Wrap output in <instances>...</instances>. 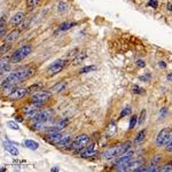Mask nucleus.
Here are the masks:
<instances>
[{
	"mask_svg": "<svg viewBox=\"0 0 172 172\" xmlns=\"http://www.w3.org/2000/svg\"><path fill=\"white\" fill-rule=\"evenodd\" d=\"M33 74H34V69L32 67H25V68L18 69L16 71H13L11 74H9L6 77V79L2 80L1 87L18 84V83H21L23 80L30 78Z\"/></svg>",
	"mask_w": 172,
	"mask_h": 172,
	"instance_id": "nucleus-1",
	"label": "nucleus"
},
{
	"mask_svg": "<svg viewBox=\"0 0 172 172\" xmlns=\"http://www.w3.org/2000/svg\"><path fill=\"white\" fill-rule=\"evenodd\" d=\"M130 147H131V142H124L119 145V146H115V147L107 149L103 153V156L107 160H111V158H115V157H118L120 155L125 154L126 151L130 149Z\"/></svg>",
	"mask_w": 172,
	"mask_h": 172,
	"instance_id": "nucleus-2",
	"label": "nucleus"
},
{
	"mask_svg": "<svg viewBox=\"0 0 172 172\" xmlns=\"http://www.w3.org/2000/svg\"><path fill=\"white\" fill-rule=\"evenodd\" d=\"M32 52V47L30 45H24L22 47H20L18 49L14 52L11 55V63H18L22 60H24L25 57L30 55V53Z\"/></svg>",
	"mask_w": 172,
	"mask_h": 172,
	"instance_id": "nucleus-3",
	"label": "nucleus"
},
{
	"mask_svg": "<svg viewBox=\"0 0 172 172\" xmlns=\"http://www.w3.org/2000/svg\"><path fill=\"white\" fill-rule=\"evenodd\" d=\"M52 97V93L49 91H38L36 92L32 97H31V103L36 104L37 107H40L43 106L44 103H46Z\"/></svg>",
	"mask_w": 172,
	"mask_h": 172,
	"instance_id": "nucleus-4",
	"label": "nucleus"
},
{
	"mask_svg": "<svg viewBox=\"0 0 172 172\" xmlns=\"http://www.w3.org/2000/svg\"><path fill=\"white\" fill-rule=\"evenodd\" d=\"M88 142H90L88 135H86V134H80V135H78L77 138H75V140L72 141V145H71V148L70 149L80 153V150L83 148H85Z\"/></svg>",
	"mask_w": 172,
	"mask_h": 172,
	"instance_id": "nucleus-5",
	"label": "nucleus"
},
{
	"mask_svg": "<svg viewBox=\"0 0 172 172\" xmlns=\"http://www.w3.org/2000/svg\"><path fill=\"white\" fill-rule=\"evenodd\" d=\"M171 134H172V130L170 127H165V129L161 130L160 133L156 137V145L158 147L165 146L166 143L169 142V140L171 139Z\"/></svg>",
	"mask_w": 172,
	"mask_h": 172,
	"instance_id": "nucleus-6",
	"label": "nucleus"
},
{
	"mask_svg": "<svg viewBox=\"0 0 172 172\" xmlns=\"http://www.w3.org/2000/svg\"><path fill=\"white\" fill-rule=\"evenodd\" d=\"M67 63H68L67 60H56V61H54V62L47 68L46 72H47L48 76H54V75L59 74L60 71H62V69L65 67Z\"/></svg>",
	"mask_w": 172,
	"mask_h": 172,
	"instance_id": "nucleus-7",
	"label": "nucleus"
},
{
	"mask_svg": "<svg viewBox=\"0 0 172 172\" xmlns=\"http://www.w3.org/2000/svg\"><path fill=\"white\" fill-rule=\"evenodd\" d=\"M54 117V111L52 109H44V110H39V113L36 115L33 122H41V123H47L49 120L53 119Z\"/></svg>",
	"mask_w": 172,
	"mask_h": 172,
	"instance_id": "nucleus-8",
	"label": "nucleus"
},
{
	"mask_svg": "<svg viewBox=\"0 0 172 172\" xmlns=\"http://www.w3.org/2000/svg\"><path fill=\"white\" fill-rule=\"evenodd\" d=\"M133 155H134V153H133L132 150H130V151H127V153H125V154L118 156V158H117L116 162H115V165L117 166V167H120V169H122V167H124V166H125L130 161H132Z\"/></svg>",
	"mask_w": 172,
	"mask_h": 172,
	"instance_id": "nucleus-9",
	"label": "nucleus"
},
{
	"mask_svg": "<svg viewBox=\"0 0 172 172\" xmlns=\"http://www.w3.org/2000/svg\"><path fill=\"white\" fill-rule=\"evenodd\" d=\"M27 94H29V87H23V88H16L13 93L8 95V97L13 101H16V100L23 99Z\"/></svg>",
	"mask_w": 172,
	"mask_h": 172,
	"instance_id": "nucleus-10",
	"label": "nucleus"
},
{
	"mask_svg": "<svg viewBox=\"0 0 172 172\" xmlns=\"http://www.w3.org/2000/svg\"><path fill=\"white\" fill-rule=\"evenodd\" d=\"M38 108H39V107H37L36 104L31 103L30 106H27V107L23 108V114L25 115L27 117H29L30 119H33L34 117H36V115L39 113Z\"/></svg>",
	"mask_w": 172,
	"mask_h": 172,
	"instance_id": "nucleus-11",
	"label": "nucleus"
},
{
	"mask_svg": "<svg viewBox=\"0 0 172 172\" xmlns=\"http://www.w3.org/2000/svg\"><path fill=\"white\" fill-rule=\"evenodd\" d=\"M11 57L8 59V57H5L2 56L1 57V62H0V74L2 75H6L7 72H9V70H11Z\"/></svg>",
	"mask_w": 172,
	"mask_h": 172,
	"instance_id": "nucleus-12",
	"label": "nucleus"
},
{
	"mask_svg": "<svg viewBox=\"0 0 172 172\" xmlns=\"http://www.w3.org/2000/svg\"><path fill=\"white\" fill-rule=\"evenodd\" d=\"M95 154H97V143H92L90 147L81 149V155L80 156L83 158H87V157H91V156Z\"/></svg>",
	"mask_w": 172,
	"mask_h": 172,
	"instance_id": "nucleus-13",
	"label": "nucleus"
},
{
	"mask_svg": "<svg viewBox=\"0 0 172 172\" xmlns=\"http://www.w3.org/2000/svg\"><path fill=\"white\" fill-rule=\"evenodd\" d=\"M71 145H72L71 138L69 137V135H65V137L62 138V140L57 143L56 146L61 149H70L71 148Z\"/></svg>",
	"mask_w": 172,
	"mask_h": 172,
	"instance_id": "nucleus-14",
	"label": "nucleus"
},
{
	"mask_svg": "<svg viewBox=\"0 0 172 172\" xmlns=\"http://www.w3.org/2000/svg\"><path fill=\"white\" fill-rule=\"evenodd\" d=\"M62 134L60 133H53V134H47L46 135V140L47 142H49L51 145H57L62 140Z\"/></svg>",
	"mask_w": 172,
	"mask_h": 172,
	"instance_id": "nucleus-15",
	"label": "nucleus"
},
{
	"mask_svg": "<svg viewBox=\"0 0 172 172\" xmlns=\"http://www.w3.org/2000/svg\"><path fill=\"white\" fill-rule=\"evenodd\" d=\"M24 18H25V15H24L23 13H16V14L11 18V27H17V25H20V24L24 21Z\"/></svg>",
	"mask_w": 172,
	"mask_h": 172,
	"instance_id": "nucleus-16",
	"label": "nucleus"
},
{
	"mask_svg": "<svg viewBox=\"0 0 172 172\" xmlns=\"http://www.w3.org/2000/svg\"><path fill=\"white\" fill-rule=\"evenodd\" d=\"M20 30L18 29H14V30H11L9 33L7 34L5 37V40H6V43H13V41H15V40L18 38V36H20Z\"/></svg>",
	"mask_w": 172,
	"mask_h": 172,
	"instance_id": "nucleus-17",
	"label": "nucleus"
},
{
	"mask_svg": "<svg viewBox=\"0 0 172 172\" xmlns=\"http://www.w3.org/2000/svg\"><path fill=\"white\" fill-rule=\"evenodd\" d=\"M4 147L5 149L8 151V153H11L13 156H17L18 155V149L16 148V146L14 145V143L9 142V141H4Z\"/></svg>",
	"mask_w": 172,
	"mask_h": 172,
	"instance_id": "nucleus-18",
	"label": "nucleus"
},
{
	"mask_svg": "<svg viewBox=\"0 0 172 172\" xmlns=\"http://www.w3.org/2000/svg\"><path fill=\"white\" fill-rule=\"evenodd\" d=\"M23 145H24L27 148L31 149V150H37V149L39 148V143L37 142V141H34V140H30V139L24 140Z\"/></svg>",
	"mask_w": 172,
	"mask_h": 172,
	"instance_id": "nucleus-19",
	"label": "nucleus"
},
{
	"mask_svg": "<svg viewBox=\"0 0 172 172\" xmlns=\"http://www.w3.org/2000/svg\"><path fill=\"white\" fill-rule=\"evenodd\" d=\"M75 25H76L75 22H63L62 24L59 25V30L60 31H67V30L71 29L72 27H75Z\"/></svg>",
	"mask_w": 172,
	"mask_h": 172,
	"instance_id": "nucleus-20",
	"label": "nucleus"
},
{
	"mask_svg": "<svg viewBox=\"0 0 172 172\" xmlns=\"http://www.w3.org/2000/svg\"><path fill=\"white\" fill-rule=\"evenodd\" d=\"M67 11H68V5H67V2L60 1V2L57 4V13H59V14H63V13H65Z\"/></svg>",
	"mask_w": 172,
	"mask_h": 172,
	"instance_id": "nucleus-21",
	"label": "nucleus"
},
{
	"mask_svg": "<svg viewBox=\"0 0 172 172\" xmlns=\"http://www.w3.org/2000/svg\"><path fill=\"white\" fill-rule=\"evenodd\" d=\"M161 162H162V155L157 154V155H155L154 157L150 160V163H149V165L158 166V165H160Z\"/></svg>",
	"mask_w": 172,
	"mask_h": 172,
	"instance_id": "nucleus-22",
	"label": "nucleus"
},
{
	"mask_svg": "<svg viewBox=\"0 0 172 172\" xmlns=\"http://www.w3.org/2000/svg\"><path fill=\"white\" fill-rule=\"evenodd\" d=\"M117 132V125H116V122H111L110 123V125L108 127V137H111V135H114L115 133Z\"/></svg>",
	"mask_w": 172,
	"mask_h": 172,
	"instance_id": "nucleus-23",
	"label": "nucleus"
},
{
	"mask_svg": "<svg viewBox=\"0 0 172 172\" xmlns=\"http://www.w3.org/2000/svg\"><path fill=\"white\" fill-rule=\"evenodd\" d=\"M32 131H39V130H43L44 129V123L41 122H33V124L30 126Z\"/></svg>",
	"mask_w": 172,
	"mask_h": 172,
	"instance_id": "nucleus-24",
	"label": "nucleus"
},
{
	"mask_svg": "<svg viewBox=\"0 0 172 172\" xmlns=\"http://www.w3.org/2000/svg\"><path fill=\"white\" fill-rule=\"evenodd\" d=\"M0 30H1V37L5 38V30H6V18L5 16L2 15L1 16V21H0Z\"/></svg>",
	"mask_w": 172,
	"mask_h": 172,
	"instance_id": "nucleus-25",
	"label": "nucleus"
},
{
	"mask_svg": "<svg viewBox=\"0 0 172 172\" xmlns=\"http://www.w3.org/2000/svg\"><path fill=\"white\" fill-rule=\"evenodd\" d=\"M65 87V83L64 81H61V83H57L55 86L52 87V92H61Z\"/></svg>",
	"mask_w": 172,
	"mask_h": 172,
	"instance_id": "nucleus-26",
	"label": "nucleus"
},
{
	"mask_svg": "<svg viewBox=\"0 0 172 172\" xmlns=\"http://www.w3.org/2000/svg\"><path fill=\"white\" fill-rule=\"evenodd\" d=\"M146 137V130H141L135 137V142H142Z\"/></svg>",
	"mask_w": 172,
	"mask_h": 172,
	"instance_id": "nucleus-27",
	"label": "nucleus"
},
{
	"mask_svg": "<svg viewBox=\"0 0 172 172\" xmlns=\"http://www.w3.org/2000/svg\"><path fill=\"white\" fill-rule=\"evenodd\" d=\"M138 118H139V117H138L137 115H133L131 117V119H130V125H129V129H130V130H133V129L135 127V125L138 124Z\"/></svg>",
	"mask_w": 172,
	"mask_h": 172,
	"instance_id": "nucleus-28",
	"label": "nucleus"
},
{
	"mask_svg": "<svg viewBox=\"0 0 172 172\" xmlns=\"http://www.w3.org/2000/svg\"><path fill=\"white\" fill-rule=\"evenodd\" d=\"M62 129H60L59 126H55V127H46V134H53V133H59Z\"/></svg>",
	"mask_w": 172,
	"mask_h": 172,
	"instance_id": "nucleus-29",
	"label": "nucleus"
},
{
	"mask_svg": "<svg viewBox=\"0 0 172 172\" xmlns=\"http://www.w3.org/2000/svg\"><path fill=\"white\" fill-rule=\"evenodd\" d=\"M11 43H6V44H4V45L1 46V49H0V53H1V55L4 56L7 52L11 49Z\"/></svg>",
	"mask_w": 172,
	"mask_h": 172,
	"instance_id": "nucleus-30",
	"label": "nucleus"
},
{
	"mask_svg": "<svg viewBox=\"0 0 172 172\" xmlns=\"http://www.w3.org/2000/svg\"><path fill=\"white\" fill-rule=\"evenodd\" d=\"M95 65H88V67H84L79 70V74H86V72H90L92 70H95Z\"/></svg>",
	"mask_w": 172,
	"mask_h": 172,
	"instance_id": "nucleus-31",
	"label": "nucleus"
},
{
	"mask_svg": "<svg viewBox=\"0 0 172 172\" xmlns=\"http://www.w3.org/2000/svg\"><path fill=\"white\" fill-rule=\"evenodd\" d=\"M158 170H161V171H172V162L166 163L165 165H163L162 167H160Z\"/></svg>",
	"mask_w": 172,
	"mask_h": 172,
	"instance_id": "nucleus-32",
	"label": "nucleus"
},
{
	"mask_svg": "<svg viewBox=\"0 0 172 172\" xmlns=\"http://www.w3.org/2000/svg\"><path fill=\"white\" fill-rule=\"evenodd\" d=\"M40 2V0H27V6L28 8H32L34 6H37Z\"/></svg>",
	"mask_w": 172,
	"mask_h": 172,
	"instance_id": "nucleus-33",
	"label": "nucleus"
},
{
	"mask_svg": "<svg viewBox=\"0 0 172 172\" xmlns=\"http://www.w3.org/2000/svg\"><path fill=\"white\" fill-rule=\"evenodd\" d=\"M7 126L9 127V129H11V130H20V127H18V125L16 124V122H13V120H11V122H7Z\"/></svg>",
	"mask_w": 172,
	"mask_h": 172,
	"instance_id": "nucleus-34",
	"label": "nucleus"
},
{
	"mask_svg": "<svg viewBox=\"0 0 172 172\" xmlns=\"http://www.w3.org/2000/svg\"><path fill=\"white\" fill-rule=\"evenodd\" d=\"M40 88V84H36V85H32L29 87V94L32 93L34 94V92H38V90Z\"/></svg>",
	"mask_w": 172,
	"mask_h": 172,
	"instance_id": "nucleus-35",
	"label": "nucleus"
},
{
	"mask_svg": "<svg viewBox=\"0 0 172 172\" xmlns=\"http://www.w3.org/2000/svg\"><path fill=\"white\" fill-rule=\"evenodd\" d=\"M145 118H146V110L143 109L142 111H141V114H140V117L138 118V124H142L143 122H145Z\"/></svg>",
	"mask_w": 172,
	"mask_h": 172,
	"instance_id": "nucleus-36",
	"label": "nucleus"
},
{
	"mask_svg": "<svg viewBox=\"0 0 172 172\" xmlns=\"http://www.w3.org/2000/svg\"><path fill=\"white\" fill-rule=\"evenodd\" d=\"M85 57H86L85 54H83V56H80V54H79V55H77V59H76V60H74V62H72V63H74V65H77L78 63L83 62V60H84Z\"/></svg>",
	"mask_w": 172,
	"mask_h": 172,
	"instance_id": "nucleus-37",
	"label": "nucleus"
},
{
	"mask_svg": "<svg viewBox=\"0 0 172 172\" xmlns=\"http://www.w3.org/2000/svg\"><path fill=\"white\" fill-rule=\"evenodd\" d=\"M148 6L149 7H151V8H154V9H156L157 6H158V1H157V0H149Z\"/></svg>",
	"mask_w": 172,
	"mask_h": 172,
	"instance_id": "nucleus-38",
	"label": "nucleus"
},
{
	"mask_svg": "<svg viewBox=\"0 0 172 172\" xmlns=\"http://www.w3.org/2000/svg\"><path fill=\"white\" fill-rule=\"evenodd\" d=\"M131 114V108L130 107H126V108L123 109L122 114H120V117H124V116H127V115Z\"/></svg>",
	"mask_w": 172,
	"mask_h": 172,
	"instance_id": "nucleus-39",
	"label": "nucleus"
},
{
	"mask_svg": "<svg viewBox=\"0 0 172 172\" xmlns=\"http://www.w3.org/2000/svg\"><path fill=\"white\" fill-rule=\"evenodd\" d=\"M142 92H145V91H143L142 87H140V86L137 85L133 87V93H135V94H141Z\"/></svg>",
	"mask_w": 172,
	"mask_h": 172,
	"instance_id": "nucleus-40",
	"label": "nucleus"
},
{
	"mask_svg": "<svg viewBox=\"0 0 172 172\" xmlns=\"http://www.w3.org/2000/svg\"><path fill=\"white\" fill-rule=\"evenodd\" d=\"M68 123H69V120L68 119H63V120H61V122H59V127L60 129H63V127H65V126L68 125Z\"/></svg>",
	"mask_w": 172,
	"mask_h": 172,
	"instance_id": "nucleus-41",
	"label": "nucleus"
},
{
	"mask_svg": "<svg viewBox=\"0 0 172 172\" xmlns=\"http://www.w3.org/2000/svg\"><path fill=\"white\" fill-rule=\"evenodd\" d=\"M165 149H166V151H172V138L169 140V142L166 143Z\"/></svg>",
	"mask_w": 172,
	"mask_h": 172,
	"instance_id": "nucleus-42",
	"label": "nucleus"
},
{
	"mask_svg": "<svg viewBox=\"0 0 172 172\" xmlns=\"http://www.w3.org/2000/svg\"><path fill=\"white\" fill-rule=\"evenodd\" d=\"M137 65L139 67V68H143V67L146 65V62H145V61H142V60H138Z\"/></svg>",
	"mask_w": 172,
	"mask_h": 172,
	"instance_id": "nucleus-43",
	"label": "nucleus"
},
{
	"mask_svg": "<svg viewBox=\"0 0 172 172\" xmlns=\"http://www.w3.org/2000/svg\"><path fill=\"white\" fill-rule=\"evenodd\" d=\"M167 11H172V0L167 2Z\"/></svg>",
	"mask_w": 172,
	"mask_h": 172,
	"instance_id": "nucleus-44",
	"label": "nucleus"
},
{
	"mask_svg": "<svg viewBox=\"0 0 172 172\" xmlns=\"http://www.w3.org/2000/svg\"><path fill=\"white\" fill-rule=\"evenodd\" d=\"M166 79L169 80V81H172V72L167 74V76H166Z\"/></svg>",
	"mask_w": 172,
	"mask_h": 172,
	"instance_id": "nucleus-45",
	"label": "nucleus"
},
{
	"mask_svg": "<svg viewBox=\"0 0 172 172\" xmlns=\"http://www.w3.org/2000/svg\"><path fill=\"white\" fill-rule=\"evenodd\" d=\"M158 64H160V67H161V68H165V67H166L165 62H163V61H161V62L158 63Z\"/></svg>",
	"mask_w": 172,
	"mask_h": 172,
	"instance_id": "nucleus-46",
	"label": "nucleus"
},
{
	"mask_svg": "<svg viewBox=\"0 0 172 172\" xmlns=\"http://www.w3.org/2000/svg\"><path fill=\"white\" fill-rule=\"evenodd\" d=\"M52 172H55V171H59V169L57 167H53V169H51Z\"/></svg>",
	"mask_w": 172,
	"mask_h": 172,
	"instance_id": "nucleus-47",
	"label": "nucleus"
}]
</instances>
